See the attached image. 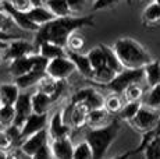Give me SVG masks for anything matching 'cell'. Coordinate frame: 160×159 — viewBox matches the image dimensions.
<instances>
[{
	"mask_svg": "<svg viewBox=\"0 0 160 159\" xmlns=\"http://www.w3.org/2000/svg\"><path fill=\"white\" fill-rule=\"evenodd\" d=\"M95 27V20L91 16L88 17H54L45 25L39 27L35 32V46L41 42L49 41L66 48V42L72 32L79 31L81 28H91Z\"/></svg>",
	"mask_w": 160,
	"mask_h": 159,
	"instance_id": "6da1fadb",
	"label": "cell"
},
{
	"mask_svg": "<svg viewBox=\"0 0 160 159\" xmlns=\"http://www.w3.org/2000/svg\"><path fill=\"white\" fill-rule=\"evenodd\" d=\"M112 48L124 69H142L153 59L148 49L132 38L117 39Z\"/></svg>",
	"mask_w": 160,
	"mask_h": 159,
	"instance_id": "7a4b0ae2",
	"label": "cell"
},
{
	"mask_svg": "<svg viewBox=\"0 0 160 159\" xmlns=\"http://www.w3.org/2000/svg\"><path fill=\"white\" fill-rule=\"evenodd\" d=\"M121 124L118 119H112L110 123L103 127L88 128L85 133V141L89 144L93 154V159H103L112 144L116 141L117 136L120 134Z\"/></svg>",
	"mask_w": 160,
	"mask_h": 159,
	"instance_id": "3957f363",
	"label": "cell"
},
{
	"mask_svg": "<svg viewBox=\"0 0 160 159\" xmlns=\"http://www.w3.org/2000/svg\"><path fill=\"white\" fill-rule=\"evenodd\" d=\"M143 81V70L142 69H124L117 73L114 78L106 84L104 87L113 94H122L127 87L132 84H141Z\"/></svg>",
	"mask_w": 160,
	"mask_h": 159,
	"instance_id": "277c9868",
	"label": "cell"
},
{
	"mask_svg": "<svg viewBox=\"0 0 160 159\" xmlns=\"http://www.w3.org/2000/svg\"><path fill=\"white\" fill-rule=\"evenodd\" d=\"M46 75L57 81H66L72 75V73H75V66L74 63L70 60V57L67 56H61L56 57L53 60H49L46 64V70H45Z\"/></svg>",
	"mask_w": 160,
	"mask_h": 159,
	"instance_id": "5b68a950",
	"label": "cell"
},
{
	"mask_svg": "<svg viewBox=\"0 0 160 159\" xmlns=\"http://www.w3.org/2000/svg\"><path fill=\"white\" fill-rule=\"evenodd\" d=\"M88 112L89 109L82 103L70 102V105L61 112V116L67 126L71 128H82L87 124Z\"/></svg>",
	"mask_w": 160,
	"mask_h": 159,
	"instance_id": "8992f818",
	"label": "cell"
},
{
	"mask_svg": "<svg viewBox=\"0 0 160 159\" xmlns=\"http://www.w3.org/2000/svg\"><path fill=\"white\" fill-rule=\"evenodd\" d=\"M160 116V112L155 108H149V106H141L139 110L137 112V115L134 116V119L130 121V124L134 128H137L138 131H149L153 130L158 123V119Z\"/></svg>",
	"mask_w": 160,
	"mask_h": 159,
	"instance_id": "52a82bcc",
	"label": "cell"
},
{
	"mask_svg": "<svg viewBox=\"0 0 160 159\" xmlns=\"http://www.w3.org/2000/svg\"><path fill=\"white\" fill-rule=\"evenodd\" d=\"M104 98L103 94L96 91L92 87L81 88L78 90L71 98V102H78L85 105L89 110H95V109H102L104 108Z\"/></svg>",
	"mask_w": 160,
	"mask_h": 159,
	"instance_id": "ba28073f",
	"label": "cell"
},
{
	"mask_svg": "<svg viewBox=\"0 0 160 159\" xmlns=\"http://www.w3.org/2000/svg\"><path fill=\"white\" fill-rule=\"evenodd\" d=\"M72 128L67 126L63 120L61 112H54L52 115V117L48 120V126H46V131H48L49 141L52 140H60V138H67L71 136Z\"/></svg>",
	"mask_w": 160,
	"mask_h": 159,
	"instance_id": "9c48e42d",
	"label": "cell"
},
{
	"mask_svg": "<svg viewBox=\"0 0 160 159\" xmlns=\"http://www.w3.org/2000/svg\"><path fill=\"white\" fill-rule=\"evenodd\" d=\"M35 53V45H32L31 42L25 41V39H11L8 42L7 48L4 49V60H11L14 59H20L24 56H29V54Z\"/></svg>",
	"mask_w": 160,
	"mask_h": 159,
	"instance_id": "30bf717a",
	"label": "cell"
},
{
	"mask_svg": "<svg viewBox=\"0 0 160 159\" xmlns=\"http://www.w3.org/2000/svg\"><path fill=\"white\" fill-rule=\"evenodd\" d=\"M48 144H49L48 131H46V128H43V130H41V131H38V133L32 134V136L27 137V138H24L20 144V149L24 155L31 158L36 151H39L42 146L48 145Z\"/></svg>",
	"mask_w": 160,
	"mask_h": 159,
	"instance_id": "8fae6325",
	"label": "cell"
},
{
	"mask_svg": "<svg viewBox=\"0 0 160 159\" xmlns=\"http://www.w3.org/2000/svg\"><path fill=\"white\" fill-rule=\"evenodd\" d=\"M2 8L7 11V14L10 16L11 21H13V24H14V25H17L20 29H22V31H28V32H36V31H38L39 27L35 25V24L29 20L28 16H27V11L15 10V8L11 7V6L8 4L6 0H3Z\"/></svg>",
	"mask_w": 160,
	"mask_h": 159,
	"instance_id": "7c38bea8",
	"label": "cell"
},
{
	"mask_svg": "<svg viewBox=\"0 0 160 159\" xmlns=\"http://www.w3.org/2000/svg\"><path fill=\"white\" fill-rule=\"evenodd\" d=\"M14 112L15 117L13 121V126L17 128H21L28 116L32 113V106H31V95L29 94H20L14 103Z\"/></svg>",
	"mask_w": 160,
	"mask_h": 159,
	"instance_id": "4fadbf2b",
	"label": "cell"
},
{
	"mask_svg": "<svg viewBox=\"0 0 160 159\" xmlns=\"http://www.w3.org/2000/svg\"><path fill=\"white\" fill-rule=\"evenodd\" d=\"M48 115H38V113H31L22 127L20 128L21 140L27 138V137L32 136V134L38 133V131L43 130L48 126Z\"/></svg>",
	"mask_w": 160,
	"mask_h": 159,
	"instance_id": "5bb4252c",
	"label": "cell"
},
{
	"mask_svg": "<svg viewBox=\"0 0 160 159\" xmlns=\"http://www.w3.org/2000/svg\"><path fill=\"white\" fill-rule=\"evenodd\" d=\"M49 148H50L53 159H72L74 144L70 137L52 140V141H49Z\"/></svg>",
	"mask_w": 160,
	"mask_h": 159,
	"instance_id": "9a60e30c",
	"label": "cell"
},
{
	"mask_svg": "<svg viewBox=\"0 0 160 159\" xmlns=\"http://www.w3.org/2000/svg\"><path fill=\"white\" fill-rule=\"evenodd\" d=\"M64 82L66 81H57V80H53V78L48 77V75H45V77H42L39 80L38 84H36V87H38L36 91H41V92L49 95L56 102L64 91V85H66Z\"/></svg>",
	"mask_w": 160,
	"mask_h": 159,
	"instance_id": "2e32d148",
	"label": "cell"
},
{
	"mask_svg": "<svg viewBox=\"0 0 160 159\" xmlns=\"http://www.w3.org/2000/svg\"><path fill=\"white\" fill-rule=\"evenodd\" d=\"M67 52V56L70 57V60L74 63L75 66V71H78L81 75H84L85 78L92 80V75H93V69H92L91 63H89L87 54L81 53V52Z\"/></svg>",
	"mask_w": 160,
	"mask_h": 159,
	"instance_id": "e0dca14e",
	"label": "cell"
},
{
	"mask_svg": "<svg viewBox=\"0 0 160 159\" xmlns=\"http://www.w3.org/2000/svg\"><path fill=\"white\" fill-rule=\"evenodd\" d=\"M45 75H46L45 69L35 67V69H32L31 71L27 73V74L14 78V84L17 85L20 90H28V88H31V87H33V85L38 84L39 80H41L42 77H45Z\"/></svg>",
	"mask_w": 160,
	"mask_h": 159,
	"instance_id": "ac0fdd59",
	"label": "cell"
},
{
	"mask_svg": "<svg viewBox=\"0 0 160 159\" xmlns=\"http://www.w3.org/2000/svg\"><path fill=\"white\" fill-rule=\"evenodd\" d=\"M54 103L49 95L36 91L31 95V106H32V113H38V115H48L50 106Z\"/></svg>",
	"mask_w": 160,
	"mask_h": 159,
	"instance_id": "d6986e66",
	"label": "cell"
},
{
	"mask_svg": "<svg viewBox=\"0 0 160 159\" xmlns=\"http://www.w3.org/2000/svg\"><path fill=\"white\" fill-rule=\"evenodd\" d=\"M35 49H38V54H41L46 60H53L56 57H61L67 54L66 48L60 46L57 44H53V42H49V41L38 44L35 46Z\"/></svg>",
	"mask_w": 160,
	"mask_h": 159,
	"instance_id": "ffe728a7",
	"label": "cell"
},
{
	"mask_svg": "<svg viewBox=\"0 0 160 159\" xmlns=\"http://www.w3.org/2000/svg\"><path fill=\"white\" fill-rule=\"evenodd\" d=\"M142 24L148 28H155L160 25V6L156 2H150L142 11Z\"/></svg>",
	"mask_w": 160,
	"mask_h": 159,
	"instance_id": "44dd1931",
	"label": "cell"
},
{
	"mask_svg": "<svg viewBox=\"0 0 160 159\" xmlns=\"http://www.w3.org/2000/svg\"><path fill=\"white\" fill-rule=\"evenodd\" d=\"M27 16L31 21H32L35 25L42 27L46 23H49L50 20H53L54 16L45 7V6H35V7H31L27 11Z\"/></svg>",
	"mask_w": 160,
	"mask_h": 159,
	"instance_id": "7402d4cb",
	"label": "cell"
},
{
	"mask_svg": "<svg viewBox=\"0 0 160 159\" xmlns=\"http://www.w3.org/2000/svg\"><path fill=\"white\" fill-rule=\"evenodd\" d=\"M143 70V80L150 88L158 85L160 82V62L152 59L148 64L142 67Z\"/></svg>",
	"mask_w": 160,
	"mask_h": 159,
	"instance_id": "603a6c76",
	"label": "cell"
},
{
	"mask_svg": "<svg viewBox=\"0 0 160 159\" xmlns=\"http://www.w3.org/2000/svg\"><path fill=\"white\" fill-rule=\"evenodd\" d=\"M20 91L21 90L14 82H11V84H8V82L0 84V102H2V105L13 106L15 103V100H17L18 95L21 94Z\"/></svg>",
	"mask_w": 160,
	"mask_h": 159,
	"instance_id": "cb8c5ba5",
	"label": "cell"
},
{
	"mask_svg": "<svg viewBox=\"0 0 160 159\" xmlns=\"http://www.w3.org/2000/svg\"><path fill=\"white\" fill-rule=\"evenodd\" d=\"M110 113L106 110L104 108L102 109H95V110H89L88 112V117H87V124L89 127L95 128V127H103L107 123H110Z\"/></svg>",
	"mask_w": 160,
	"mask_h": 159,
	"instance_id": "d4e9b609",
	"label": "cell"
},
{
	"mask_svg": "<svg viewBox=\"0 0 160 159\" xmlns=\"http://www.w3.org/2000/svg\"><path fill=\"white\" fill-rule=\"evenodd\" d=\"M43 6L54 17L71 16V11H70L68 4H67L66 0H45Z\"/></svg>",
	"mask_w": 160,
	"mask_h": 159,
	"instance_id": "484cf974",
	"label": "cell"
},
{
	"mask_svg": "<svg viewBox=\"0 0 160 159\" xmlns=\"http://www.w3.org/2000/svg\"><path fill=\"white\" fill-rule=\"evenodd\" d=\"M87 57H88L89 63H91L92 69H93V71L106 66V60H104V52H103L102 44L92 48L91 50L87 53Z\"/></svg>",
	"mask_w": 160,
	"mask_h": 159,
	"instance_id": "4316f807",
	"label": "cell"
},
{
	"mask_svg": "<svg viewBox=\"0 0 160 159\" xmlns=\"http://www.w3.org/2000/svg\"><path fill=\"white\" fill-rule=\"evenodd\" d=\"M102 48H103V52H104V60H106V66L109 67L112 71H114L116 74L120 73L121 70H124L122 64L120 63L118 57L116 56L114 50H113L112 46H106V45L102 44Z\"/></svg>",
	"mask_w": 160,
	"mask_h": 159,
	"instance_id": "83f0119b",
	"label": "cell"
},
{
	"mask_svg": "<svg viewBox=\"0 0 160 159\" xmlns=\"http://www.w3.org/2000/svg\"><path fill=\"white\" fill-rule=\"evenodd\" d=\"M142 106L141 100H137V102H127L122 105L121 110H120L117 115H118V120H125V121H130L134 119V116L137 115V112L139 110V108Z\"/></svg>",
	"mask_w": 160,
	"mask_h": 159,
	"instance_id": "f1b7e54d",
	"label": "cell"
},
{
	"mask_svg": "<svg viewBox=\"0 0 160 159\" xmlns=\"http://www.w3.org/2000/svg\"><path fill=\"white\" fill-rule=\"evenodd\" d=\"M14 117H15L14 106H10V105L0 106V128H7L13 126Z\"/></svg>",
	"mask_w": 160,
	"mask_h": 159,
	"instance_id": "f546056e",
	"label": "cell"
},
{
	"mask_svg": "<svg viewBox=\"0 0 160 159\" xmlns=\"http://www.w3.org/2000/svg\"><path fill=\"white\" fill-rule=\"evenodd\" d=\"M85 46V38L78 31L72 32L66 42V50L68 52H81Z\"/></svg>",
	"mask_w": 160,
	"mask_h": 159,
	"instance_id": "4dcf8cb0",
	"label": "cell"
},
{
	"mask_svg": "<svg viewBox=\"0 0 160 159\" xmlns=\"http://www.w3.org/2000/svg\"><path fill=\"white\" fill-rule=\"evenodd\" d=\"M114 75H116L114 71H112L107 66H104L99 70H95L93 75H92V81L98 82V84H100V85H106L114 78Z\"/></svg>",
	"mask_w": 160,
	"mask_h": 159,
	"instance_id": "1f68e13d",
	"label": "cell"
},
{
	"mask_svg": "<svg viewBox=\"0 0 160 159\" xmlns=\"http://www.w3.org/2000/svg\"><path fill=\"white\" fill-rule=\"evenodd\" d=\"M122 100L118 94H113V95L104 98V109L110 113V115H117L122 108Z\"/></svg>",
	"mask_w": 160,
	"mask_h": 159,
	"instance_id": "d6a6232c",
	"label": "cell"
},
{
	"mask_svg": "<svg viewBox=\"0 0 160 159\" xmlns=\"http://www.w3.org/2000/svg\"><path fill=\"white\" fill-rule=\"evenodd\" d=\"M72 159H93V154L92 149L89 146V144L85 141L78 142L74 146V152H72Z\"/></svg>",
	"mask_w": 160,
	"mask_h": 159,
	"instance_id": "836d02e7",
	"label": "cell"
},
{
	"mask_svg": "<svg viewBox=\"0 0 160 159\" xmlns=\"http://www.w3.org/2000/svg\"><path fill=\"white\" fill-rule=\"evenodd\" d=\"M122 95H124V98L127 99V102H137V100L142 99L143 90L139 84H132L130 87L125 88Z\"/></svg>",
	"mask_w": 160,
	"mask_h": 159,
	"instance_id": "e575fe53",
	"label": "cell"
},
{
	"mask_svg": "<svg viewBox=\"0 0 160 159\" xmlns=\"http://www.w3.org/2000/svg\"><path fill=\"white\" fill-rule=\"evenodd\" d=\"M145 105L149 106V108H155V109L160 108V82L158 85L150 88L149 94H148V96H146Z\"/></svg>",
	"mask_w": 160,
	"mask_h": 159,
	"instance_id": "d590c367",
	"label": "cell"
},
{
	"mask_svg": "<svg viewBox=\"0 0 160 159\" xmlns=\"http://www.w3.org/2000/svg\"><path fill=\"white\" fill-rule=\"evenodd\" d=\"M14 145H17L11 134L7 128H0V149L3 151H10Z\"/></svg>",
	"mask_w": 160,
	"mask_h": 159,
	"instance_id": "8d00e7d4",
	"label": "cell"
},
{
	"mask_svg": "<svg viewBox=\"0 0 160 159\" xmlns=\"http://www.w3.org/2000/svg\"><path fill=\"white\" fill-rule=\"evenodd\" d=\"M14 25L11 21L10 16L7 14V11L0 8V31L2 32H7V29H10V27Z\"/></svg>",
	"mask_w": 160,
	"mask_h": 159,
	"instance_id": "74e56055",
	"label": "cell"
},
{
	"mask_svg": "<svg viewBox=\"0 0 160 159\" xmlns=\"http://www.w3.org/2000/svg\"><path fill=\"white\" fill-rule=\"evenodd\" d=\"M120 0H95L93 3V11H100V10H106V8H112L118 3Z\"/></svg>",
	"mask_w": 160,
	"mask_h": 159,
	"instance_id": "f35d334b",
	"label": "cell"
},
{
	"mask_svg": "<svg viewBox=\"0 0 160 159\" xmlns=\"http://www.w3.org/2000/svg\"><path fill=\"white\" fill-rule=\"evenodd\" d=\"M11 7H14L15 10H20V11H28L32 6H31L29 0H6Z\"/></svg>",
	"mask_w": 160,
	"mask_h": 159,
	"instance_id": "ab89813d",
	"label": "cell"
},
{
	"mask_svg": "<svg viewBox=\"0 0 160 159\" xmlns=\"http://www.w3.org/2000/svg\"><path fill=\"white\" fill-rule=\"evenodd\" d=\"M67 4H68V8L70 11H71V14L74 13H79V11L84 8L85 3L88 2V0H66Z\"/></svg>",
	"mask_w": 160,
	"mask_h": 159,
	"instance_id": "60d3db41",
	"label": "cell"
},
{
	"mask_svg": "<svg viewBox=\"0 0 160 159\" xmlns=\"http://www.w3.org/2000/svg\"><path fill=\"white\" fill-rule=\"evenodd\" d=\"M31 159H53L52 156V152H50V148H49V144L45 146H42L39 151H36L35 154L31 156Z\"/></svg>",
	"mask_w": 160,
	"mask_h": 159,
	"instance_id": "b9f144b4",
	"label": "cell"
},
{
	"mask_svg": "<svg viewBox=\"0 0 160 159\" xmlns=\"http://www.w3.org/2000/svg\"><path fill=\"white\" fill-rule=\"evenodd\" d=\"M11 38H13V36H10L6 32L0 31V52H4V49L7 48V45H8V42L11 41Z\"/></svg>",
	"mask_w": 160,
	"mask_h": 159,
	"instance_id": "7bdbcfd3",
	"label": "cell"
},
{
	"mask_svg": "<svg viewBox=\"0 0 160 159\" xmlns=\"http://www.w3.org/2000/svg\"><path fill=\"white\" fill-rule=\"evenodd\" d=\"M0 159H18L13 152L10 151H3V149H0Z\"/></svg>",
	"mask_w": 160,
	"mask_h": 159,
	"instance_id": "ee69618b",
	"label": "cell"
},
{
	"mask_svg": "<svg viewBox=\"0 0 160 159\" xmlns=\"http://www.w3.org/2000/svg\"><path fill=\"white\" fill-rule=\"evenodd\" d=\"M132 155H135V151L132 149V151H127V152H124V154H120V155H117V156L114 158H112V159H130Z\"/></svg>",
	"mask_w": 160,
	"mask_h": 159,
	"instance_id": "f6af8a7d",
	"label": "cell"
},
{
	"mask_svg": "<svg viewBox=\"0 0 160 159\" xmlns=\"http://www.w3.org/2000/svg\"><path fill=\"white\" fill-rule=\"evenodd\" d=\"M29 3L32 7H35V6H43L45 0H29Z\"/></svg>",
	"mask_w": 160,
	"mask_h": 159,
	"instance_id": "bcb514c9",
	"label": "cell"
},
{
	"mask_svg": "<svg viewBox=\"0 0 160 159\" xmlns=\"http://www.w3.org/2000/svg\"><path fill=\"white\" fill-rule=\"evenodd\" d=\"M153 131H155L158 136H160V116H159V119H158V123H156L155 128H153Z\"/></svg>",
	"mask_w": 160,
	"mask_h": 159,
	"instance_id": "7dc6e473",
	"label": "cell"
},
{
	"mask_svg": "<svg viewBox=\"0 0 160 159\" xmlns=\"http://www.w3.org/2000/svg\"><path fill=\"white\" fill-rule=\"evenodd\" d=\"M153 2H156V3H158V4L160 6V0H153Z\"/></svg>",
	"mask_w": 160,
	"mask_h": 159,
	"instance_id": "c3c4849f",
	"label": "cell"
},
{
	"mask_svg": "<svg viewBox=\"0 0 160 159\" xmlns=\"http://www.w3.org/2000/svg\"><path fill=\"white\" fill-rule=\"evenodd\" d=\"M2 59L3 57H2V52H0V63H2Z\"/></svg>",
	"mask_w": 160,
	"mask_h": 159,
	"instance_id": "681fc988",
	"label": "cell"
},
{
	"mask_svg": "<svg viewBox=\"0 0 160 159\" xmlns=\"http://www.w3.org/2000/svg\"><path fill=\"white\" fill-rule=\"evenodd\" d=\"M2 3H3V0H0V8H2Z\"/></svg>",
	"mask_w": 160,
	"mask_h": 159,
	"instance_id": "f907efd6",
	"label": "cell"
},
{
	"mask_svg": "<svg viewBox=\"0 0 160 159\" xmlns=\"http://www.w3.org/2000/svg\"><path fill=\"white\" fill-rule=\"evenodd\" d=\"M0 106H2V102H0Z\"/></svg>",
	"mask_w": 160,
	"mask_h": 159,
	"instance_id": "816d5d0a",
	"label": "cell"
},
{
	"mask_svg": "<svg viewBox=\"0 0 160 159\" xmlns=\"http://www.w3.org/2000/svg\"><path fill=\"white\" fill-rule=\"evenodd\" d=\"M159 159H160V158H159Z\"/></svg>",
	"mask_w": 160,
	"mask_h": 159,
	"instance_id": "f5cc1de1",
	"label": "cell"
}]
</instances>
